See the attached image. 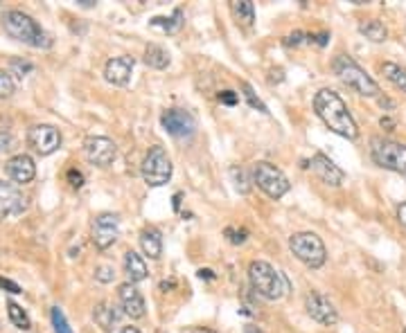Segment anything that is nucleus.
<instances>
[{
    "label": "nucleus",
    "mask_w": 406,
    "mask_h": 333,
    "mask_svg": "<svg viewBox=\"0 0 406 333\" xmlns=\"http://www.w3.org/2000/svg\"><path fill=\"white\" fill-rule=\"evenodd\" d=\"M314 111L320 117L329 131L346 137V140H357L359 137V126L355 122V117L348 111V104L336 90L320 88L314 97Z\"/></svg>",
    "instance_id": "nucleus-1"
},
{
    "label": "nucleus",
    "mask_w": 406,
    "mask_h": 333,
    "mask_svg": "<svg viewBox=\"0 0 406 333\" xmlns=\"http://www.w3.org/2000/svg\"><path fill=\"white\" fill-rule=\"evenodd\" d=\"M3 29L14 41L25 43L30 48H37V50L52 48V36L34 18L25 12H20V9H7L3 14Z\"/></svg>",
    "instance_id": "nucleus-2"
},
{
    "label": "nucleus",
    "mask_w": 406,
    "mask_h": 333,
    "mask_svg": "<svg viewBox=\"0 0 406 333\" xmlns=\"http://www.w3.org/2000/svg\"><path fill=\"white\" fill-rule=\"evenodd\" d=\"M249 282H251L253 291L260 297L269 299V302H275V299L284 297L287 291H289V282H287V277L266 261H251Z\"/></svg>",
    "instance_id": "nucleus-3"
},
{
    "label": "nucleus",
    "mask_w": 406,
    "mask_h": 333,
    "mask_svg": "<svg viewBox=\"0 0 406 333\" xmlns=\"http://www.w3.org/2000/svg\"><path fill=\"white\" fill-rule=\"evenodd\" d=\"M332 70L348 88L359 93L361 97H379V83L363 70L359 63L348 55H336L332 61Z\"/></svg>",
    "instance_id": "nucleus-4"
},
{
    "label": "nucleus",
    "mask_w": 406,
    "mask_h": 333,
    "mask_svg": "<svg viewBox=\"0 0 406 333\" xmlns=\"http://www.w3.org/2000/svg\"><path fill=\"white\" fill-rule=\"evenodd\" d=\"M370 158L377 167L406 176V144L375 135L370 140Z\"/></svg>",
    "instance_id": "nucleus-5"
},
{
    "label": "nucleus",
    "mask_w": 406,
    "mask_h": 333,
    "mask_svg": "<svg viewBox=\"0 0 406 333\" xmlns=\"http://www.w3.org/2000/svg\"><path fill=\"white\" fill-rule=\"evenodd\" d=\"M289 250L298 261H303L307 268H320L327 261L325 243L314 232H296L289 236Z\"/></svg>",
    "instance_id": "nucleus-6"
},
{
    "label": "nucleus",
    "mask_w": 406,
    "mask_h": 333,
    "mask_svg": "<svg viewBox=\"0 0 406 333\" xmlns=\"http://www.w3.org/2000/svg\"><path fill=\"white\" fill-rule=\"evenodd\" d=\"M253 182L273 201L282 198L292 189V182L287 180V176L275 165L266 163V160H260V163L253 165Z\"/></svg>",
    "instance_id": "nucleus-7"
},
{
    "label": "nucleus",
    "mask_w": 406,
    "mask_h": 333,
    "mask_svg": "<svg viewBox=\"0 0 406 333\" xmlns=\"http://www.w3.org/2000/svg\"><path fill=\"white\" fill-rule=\"evenodd\" d=\"M172 160H169L167 151L163 147H152L147 151L145 160H143V167H140V174L145 178V182L149 187H160V185H167L169 178H172Z\"/></svg>",
    "instance_id": "nucleus-8"
},
{
    "label": "nucleus",
    "mask_w": 406,
    "mask_h": 333,
    "mask_svg": "<svg viewBox=\"0 0 406 333\" xmlns=\"http://www.w3.org/2000/svg\"><path fill=\"white\" fill-rule=\"evenodd\" d=\"M117 236H120V219H117V214L102 212L93 219L91 239L98 250H109L117 241Z\"/></svg>",
    "instance_id": "nucleus-9"
},
{
    "label": "nucleus",
    "mask_w": 406,
    "mask_h": 333,
    "mask_svg": "<svg viewBox=\"0 0 406 333\" xmlns=\"http://www.w3.org/2000/svg\"><path fill=\"white\" fill-rule=\"evenodd\" d=\"M160 124L172 137H192L197 133L195 115L185 109H167L160 115Z\"/></svg>",
    "instance_id": "nucleus-10"
},
{
    "label": "nucleus",
    "mask_w": 406,
    "mask_h": 333,
    "mask_svg": "<svg viewBox=\"0 0 406 333\" xmlns=\"http://www.w3.org/2000/svg\"><path fill=\"white\" fill-rule=\"evenodd\" d=\"M84 156L95 167H109L117 156V147L113 140L104 135H91L84 142Z\"/></svg>",
    "instance_id": "nucleus-11"
},
{
    "label": "nucleus",
    "mask_w": 406,
    "mask_h": 333,
    "mask_svg": "<svg viewBox=\"0 0 406 333\" xmlns=\"http://www.w3.org/2000/svg\"><path fill=\"white\" fill-rule=\"evenodd\" d=\"M27 142L39 156H50L61 147V133L50 124H37L27 131Z\"/></svg>",
    "instance_id": "nucleus-12"
},
{
    "label": "nucleus",
    "mask_w": 406,
    "mask_h": 333,
    "mask_svg": "<svg viewBox=\"0 0 406 333\" xmlns=\"http://www.w3.org/2000/svg\"><path fill=\"white\" fill-rule=\"evenodd\" d=\"M305 308L312 320H316L318 325L323 327H332L339 322V311L334 308V304L329 302V297H325L323 293L312 291L305 297Z\"/></svg>",
    "instance_id": "nucleus-13"
},
{
    "label": "nucleus",
    "mask_w": 406,
    "mask_h": 333,
    "mask_svg": "<svg viewBox=\"0 0 406 333\" xmlns=\"http://www.w3.org/2000/svg\"><path fill=\"white\" fill-rule=\"evenodd\" d=\"M27 210V196L14 182L0 180V219L18 217Z\"/></svg>",
    "instance_id": "nucleus-14"
},
{
    "label": "nucleus",
    "mask_w": 406,
    "mask_h": 333,
    "mask_svg": "<svg viewBox=\"0 0 406 333\" xmlns=\"http://www.w3.org/2000/svg\"><path fill=\"white\" fill-rule=\"evenodd\" d=\"M309 167H312V171L320 178V182H325V185H329V187L343 185L346 171L341 169L329 156H325V154H314L312 160H309Z\"/></svg>",
    "instance_id": "nucleus-15"
},
{
    "label": "nucleus",
    "mask_w": 406,
    "mask_h": 333,
    "mask_svg": "<svg viewBox=\"0 0 406 333\" xmlns=\"http://www.w3.org/2000/svg\"><path fill=\"white\" fill-rule=\"evenodd\" d=\"M117 297H120V304H122L124 313L129 318H133V320L145 318V313H147L145 297L131 282H126V284H122L120 288H117Z\"/></svg>",
    "instance_id": "nucleus-16"
},
{
    "label": "nucleus",
    "mask_w": 406,
    "mask_h": 333,
    "mask_svg": "<svg viewBox=\"0 0 406 333\" xmlns=\"http://www.w3.org/2000/svg\"><path fill=\"white\" fill-rule=\"evenodd\" d=\"M5 171H7V176L16 182V185H27V182H32L37 176V165L27 154H18V156L7 160Z\"/></svg>",
    "instance_id": "nucleus-17"
},
{
    "label": "nucleus",
    "mask_w": 406,
    "mask_h": 333,
    "mask_svg": "<svg viewBox=\"0 0 406 333\" xmlns=\"http://www.w3.org/2000/svg\"><path fill=\"white\" fill-rule=\"evenodd\" d=\"M133 72V59L131 57H113L104 66V79L113 86H126Z\"/></svg>",
    "instance_id": "nucleus-18"
},
{
    "label": "nucleus",
    "mask_w": 406,
    "mask_h": 333,
    "mask_svg": "<svg viewBox=\"0 0 406 333\" xmlns=\"http://www.w3.org/2000/svg\"><path fill=\"white\" fill-rule=\"evenodd\" d=\"M93 320L102 331L111 333L117 322H120V311H117L115 304H111V302H100L93 308Z\"/></svg>",
    "instance_id": "nucleus-19"
},
{
    "label": "nucleus",
    "mask_w": 406,
    "mask_h": 333,
    "mask_svg": "<svg viewBox=\"0 0 406 333\" xmlns=\"http://www.w3.org/2000/svg\"><path fill=\"white\" fill-rule=\"evenodd\" d=\"M140 248L149 259H160V254H163V234L149 225L140 232Z\"/></svg>",
    "instance_id": "nucleus-20"
},
{
    "label": "nucleus",
    "mask_w": 406,
    "mask_h": 333,
    "mask_svg": "<svg viewBox=\"0 0 406 333\" xmlns=\"http://www.w3.org/2000/svg\"><path fill=\"white\" fill-rule=\"evenodd\" d=\"M124 273H126V277H129L131 284H138V282H143V279H147V273H149L147 264L136 250L124 252Z\"/></svg>",
    "instance_id": "nucleus-21"
},
{
    "label": "nucleus",
    "mask_w": 406,
    "mask_h": 333,
    "mask_svg": "<svg viewBox=\"0 0 406 333\" xmlns=\"http://www.w3.org/2000/svg\"><path fill=\"white\" fill-rule=\"evenodd\" d=\"M359 32H361V34L366 36L368 41H372V43H384V41L388 39L386 25H384L381 20H377V18L361 20V23H359Z\"/></svg>",
    "instance_id": "nucleus-22"
},
{
    "label": "nucleus",
    "mask_w": 406,
    "mask_h": 333,
    "mask_svg": "<svg viewBox=\"0 0 406 333\" xmlns=\"http://www.w3.org/2000/svg\"><path fill=\"white\" fill-rule=\"evenodd\" d=\"M145 63L149 68L165 70L169 66V52L163 46H156V43H149L145 50Z\"/></svg>",
    "instance_id": "nucleus-23"
},
{
    "label": "nucleus",
    "mask_w": 406,
    "mask_h": 333,
    "mask_svg": "<svg viewBox=\"0 0 406 333\" xmlns=\"http://www.w3.org/2000/svg\"><path fill=\"white\" fill-rule=\"evenodd\" d=\"M230 9H233L235 18H237L242 25H247V27L253 25V20H255V5L251 3V0H233Z\"/></svg>",
    "instance_id": "nucleus-24"
},
{
    "label": "nucleus",
    "mask_w": 406,
    "mask_h": 333,
    "mask_svg": "<svg viewBox=\"0 0 406 333\" xmlns=\"http://www.w3.org/2000/svg\"><path fill=\"white\" fill-rule=\"evenodd\" d=\"M381 74L395 86V88H400L402 93H406V68L398 66V63L386 61L381 66Z\"/></svg>",
    "instance_id": "nucleus-25"
},
{
    "label": "nucleus",
    "mask_w": 406,
    "mask_h": 333,
    "mask_svg": "<svg viewBox=\"0 0 406 333\" xmlns=\"http://www.w3.org/2000/svg\"><path fill=\"white\" fill-rule=\"evenodd\" d=\"M149 23H152L154 27H163L167 34H174V32H178L181 25H183V9H174V14L169 16V18L156 16V18L149 20Z\"/></svg>",
    "instance_id": "nucleus-26"
},
{
    "label": "nucleus",
    "mask_w": 406,
    "mask_h": 333,
    "mask_svg": "<svg viewBox=\"0 0 406 333\" xmlns=\"http://www.w3.org/2000/svg\"><path fill=\"white\" fill-rule=\"evenodd\" d=\"M7 315H9V322L16 327V329H23L27 331L32 327V322H30V315L25 313L23 308H20L16 302H7Z\"/></svg>",
    "instance_id": "nucleus-27"
},
{
    "label": "nucleus",
    "mask_w": 406,
    "mask_h": 333,
    "mask_svg": "<svg viewBox=\"0 0 406 333\" xmlns=\"http://www.w3.org/2000/svg\"><path fill=\"white\" fill-rule=\"evenodd\" d=\"M50 318H52V327H55V333H72L68 320H66V313H63L59 306H52Z\"/></svg>",
    "instance_id": "nucleus-28"
},
{
    "label": "nucleus",
    "mask_w": 406,
    "mask_h": 333,
    "mask_svg": "<svg viewBox=\"0 0 406 333\" xmlns=\"http://www.w3.org/2000/svg\"><path fill=\"white\" fill-rule=\"evenodd\" d=\"M242 90H244V97H247V102H249V106L251 109H255V111H260V113H264V115H269V109H266V104L255 95V90L251 88V86L244 81L242 83Z\"/></svg>",
    "instance_id": "nucleus-29"
},
{
    "label": "nucleus",
    "mask_w": 406,
    "mask_h": 333,
    "mask_svg": "<svg viewBox=\"0 0 406 333\" xmlns=\"http://www.w3.org/2000/svg\"><path fill=\"white\" fill-rule=\"evenodd\" d=\"M230 176L235 180V189L240 191V194H249V178H247V171H244L242 167H230Z\"/></svg>",
    "instance_id": "nucleus-30"
},
{
    "label": "nucleus",
    "mask_w": 406,
    "mask_h": 333,
    "mask_svg": "<svg viewBox=\"0 0 406 333\" xmlns=\"http://www.w3.org/2000/svg\"><path fill=\"white\" fill-rule=\"evenodd\" d=\"M32 70H34V66H32L30 61H23V59H12V61H9V72L16 74L18 79H23L25 74H30Z\"/></svg>",
    "instance_id": "nucleus-31"
},
{
    "label": "nucleus",
    "mask_w": 406,
    "mask_h": 333,
    "mask_svg": "<svg viewBox=\"0 0 406 333\" xmlns=\"http://www.w3.org/2000/svg\"><path fill=\"white\" fill-rule=\"evenodd\" d=\"M12 93H14V81H12V77H9L5 70H0V100L12 97Z\"/></svg>",
    "instance_id": "nucleus-32"
},
{
    "label": "nucleus",
    "mask_w": 406,
    "mask_h": 333,
    "mask_svg": "<svg viewBox=\"0 0 406 333\" xmlns=\"http://www.w3.org/2000/svg\"><path fill=\"white\" fill-rule=\"evenodd\" d=\"M228 236V241L233 243V245H242L244 241L249 239V230L247 228H240V230H235V228H226V232H223Z\"/></svg>",
    "instance_id": "nucleus-33"
},
{
    "label": "nucleus",
    "mask_w": 406,
    "mask_h": 333,
    "mask_svg": "<svg viewBox=\"0 0 406 333\" xmlns=\"http://www.w3.org/2000/svg\"><path fill=\"white\" fill-rule=\"evenodd\" d=\"M95 279L102 282V284H109L115 279V271L111 266H98V268H95Z\"/></svg>",
    "instance_id": "nucleus-34"
},
{
    "label": "nucleus",
    "mask_w": 406,
    "mask_h": 333,
    "mask_svg": "<svg viewBox=\"0 0 406 333\" xmlns=\"http://www.w3.org/2000/svg\"><path fill=\"white\" fill-rule=\"evenodd\" d=\"M16 147V140L14 135L5 131V128H0V154H7V151H12V149Z\"/></svg>",
    "instance_id": "nucleus-35"
},
{
    "label": "nucleus",
    "mask_w": 406,
    "mask_h": 333,
    "mask_svg": "<svg viewBox=\"0 0 406 333\" xmlns=\"http://www.w3.org/2000/svg\"><path fill=\"white\" fill-rule=\"evenodd\" d=\"M303 41H307V34H303L301 29H296V32H292V34L284 39V46H287V48H298Z\"/></svg>",
    "instance_id": "nucleus-36"
},
{
    "label": "nucleus",
    "mask_w": 406,
    "mask_h": 333,
    "mask_svg": "<svg viewBox=\"0 0 406 333\" xmlns=\"http://www.w3.org/2000/svg\"><path fill=\"white\" fill-rule=\"evenodd\" d=\"M66 178H68V182H70V187H74V189H79V187L84 185V174H81L79 169H68Z\"/></svg>",
    "instance_id": "nucleus-37"
},
{
    "label": "nucleus",
    "mask_w": 406,
    "mask_h": 333,
    "mask_svg": "<svg viewBox=\"0 0 406 333\" xmlns=\"http://www.w3.org/2000/svg\"><path fill=\"white\" fill-rule=\"evenodd\" d=\"M217 100H219L221 104H226V106H235V104L240 102L237 93H233V90H221V93L217 95Z\"/></svg>",
    "instance_id": "nucleus-38"
},
{
    "label": "nucleus",
    "mask_w": 406,
    "mask_h": 333,
    "mask_svg": "<svg viewBox=\"0 0 406 333\" xmlns=\"http://www.w3.org/2000/svg\"><path fill=\"white\" fill-rule=\"evenodd\" d=\"M307 43H316V46L325 48L329 43V34L327 32H318V34H307Z\"/></svg>",
    "instance_id": "nucleus-39"
},
{
    "label": "nucleus",
    "mask_w": 406,
    "mask_h": 333,
    "mask_svg": "<svg viewBox=\"0 0 406 333\" xmlns=\"http://www.w3.org/2000/svg\"><path fill=\"white\" fill-rule=\"evenodd\" d=\"M0 288L7 291V293H14V295L23 293V291H20V286L16 282H12V279H7V277H0Z\"/></svg>",
    "instance_id": "nucleus-40"
},
{
    "label": "nucleus",
    "mask_w": 406,
    "mask_h": 333,
    "mask_svg": "<svg viewBox=\"0 0 406 333\" xmlns=\"http://www.w3.org/2000/svg\"><path fill=\"white\" fill-rule=\"evenodd\" d=\"M398 221L406 228V203H402V205L398 208Z\"/></svg>",
    "instance_id": "nucleus-41"
},
{
    "label": "nucleus",
    "mask_w": 406,
    "mask_h": 333,
    "mask_svg": "<svg viewBox=\"0 0 406 333\" xmlns=\"http://www.w3.org/2000/svg\"><path fill=\"white\" fill-rule=\"evenodd\" d=\"M379 124H381V128H386V131H393V128H395V122L391 120V117H381Z\"/></svg>",
    "instance_id": "nucleus-42"
},
{
    "label": "nucleus",
    "mask_w": 406,
    "mask_h": 333,
    "mask_svg": "<svg viewBox=\"0 0 406 333\" xmlns=\"http://www.w3.org/2000/svg\"><path fill=\"white\" fill-rule=\"evenodd\" d=\"M199 277H201V279H215L217 275L212 273L210 268H201V271H199Z\"/></svg>",
    "instance_id": "nucleus-43"
},
{
    "label": "nucleus",
    "mask_w": 406,
    "mask_h": 333,
    "mask_svg": "<svg viewBox=\"0 0 406 333\" xmlns=\"http://www.w3.org/2000/svg\"><path fill=\"white\" fill-rule=\"evenodd\" d=\"M174 286H176L174 279H169V282H160V291H165V293H167V288H174Z\"/></svg>",
    "instance_id": "nucleus-44"
},
{
    "label": "nucleus",
    "mask_w": 406,
    "mask_h": 333,
    "mask_svg": "<svg viewBox=\"0 0 406 333\" xmlns=\"http://www.w3.org/2000/svg\"><path fill=\"white\" fill-rule=\"evenodd\" d=\"M244 333H264L262 329H258L255 325H247V329H244Z\"/></svg>",
    "instance_id": "nucleus-45"
},
{
    "label": "nucleus",
    "mask_w": 406,
    "mask_h": 333,
    "mask_svg": "<svg viewBox=\"0 0 406 333\" xmlns=\"http://www.w3.org/2000/svg\"><path fill=\"white\" fill-rule=\"evenodd\" d=\"M271 74H273V77H271L273 81H282V79H284V77H282V70H280V68H277V70H273Z\"/></svg>",
    "instance_id": "nucleus-46"
},
{
    "label": "nucleus",
    "mask_w": 406,
    "mask_h": 333,
    "mask_svg": "<svg viewBox=\"0 0 406 333\" xmlns=\"http://www.w3.org/2000/svg\"><path fill=\"white\" fill-rule=\"evenodd\" d=\"M181 198H183V194H181V191H178V194H174V203H172V205H174L176 212H178V208H181Z\"/></svg>",
    "instance_id": "nucleus-47"
},
{
    "label": "nucleus",
    "mask_w": 406,
    "mask_h": 333,
    "mask_svg": "<svg viewBox=\"0 0 406 333\" xmlns=\"http://www.w3.org/2000/svg\"><path fill=\"white\" fill-rule=\"evenodd\" d=\"M192 333H217V331L206 329V327H195V329H192Z\"/></svg>",
    "instance_id": "nucleus-48"
},
{
    "label": "nucleus",
    "mask_w": 406,
    "mask_h": 333,
    "mask_svg": "<svg viewBox=\"0 0 406 333\" xmlns=\"http://www.w3.org/2000/svg\"><path fill=\"white\" fill-rule=\"evenodd\" d=\"M120 333H140V329H136V327H124Z\"/></svg>",
    "instance_id": "nucleus-49"
},
{
    "label": "nucleus",
    "mask_w": 406,
    "mask_h": 333,
    "mask_svg": "<svg viewBox=\"0 0 406 333\" xmlns=\"http://www.w3.org/2000/svg\"><path fill=\"white\" fill-rule=\"evenodd\" d=\"M404 333H406V329H404Z\"/></svg>",
    "instance_id": "nucleus-50"
}]
</instances>
